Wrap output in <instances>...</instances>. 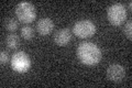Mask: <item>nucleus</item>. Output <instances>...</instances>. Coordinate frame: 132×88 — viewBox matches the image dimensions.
Here are the masks:
<instances>
[{
    "label": "nucleus",
    "mask_w": 132,
    "mask_h": 88,
    "mask_svg": "<svg viewBox=\"0 0 132 88\" xmlns=\"http://www.w3.org/2000/svg\"><path fill=\"white\" fill-rule=\"evenodd\" d=\"M77 56L82 64L87 66H95L101 61L102 52L97 44L92 42H84L78 45Z\"/></svg>",
    "instance_id": "nucleus-1"
},
{
    "label": "nucleus",
    "mask_w": 132,
    "mask_h": 88,
    "mask_svg": "<svg viewBox=\"0 0 132 88\" xmlns=\"http://www.w3.org/2000/svg\"><path fill=\"white\" fill-rule=\"evenodd\" d=\"M15 15L22 23H31L36 18V10L35 7L31 2L22 1L19 2L15 7Z\"/></svg>",
    "instance_id": "nucleus-2"
},
{
    "label": "nucleus",
    "mask_w": 132,
    "mask_h": 88,
    "mask_svg": "<svg viewBox=\"0 0 132 88\" xmlns=\"http://www.w3.org/2000/svg\"><path fill=\"white\" fill-rule=\"evenodd\" d=\"M107 18L110 24L114 27H120L127 19V10L125 6L121 3H114L110 6L107 11Z\"/></svg>",
    "instance_id": "nucleus-3"
},
{
    "label": "nucleus",
    "mask_w": 132,
    "mask_h": 88,
    "mask_svg": "<svg viewBox=\"0 0 132 88\" xmlns=\"http://www.w3.org/2000/svg\"><path fill=\"white\" fill-rule=\"evenodd\" d=\"M11 68L19 74L27 73L31 68V58L22 51L14 53L11 57Z\"/></svg>",
    "instance_id": "nucleus-4"
},
{
    "label": "nucleus",
    "mask_w": 132,
    "mask_h": 88,
    "mask_svg": "<svg viewBox=\"0 0 132 88\" xmlns=\"http://www.w3.org/2000/svg\"><path fill=\"white\" fill-rule=\"evenodd\" d=\"M73 32L79 39H89L96 33V26L90 20H80L74 24Z\"/></svg>",
    "instance_id": "nucleus-5"
},
{
    "label": "nucleus",
    "mask_w": 132,
    "mask_h": 88,
    "mask_svg": "<svg viewBox=\"0 0 132 88\" xmlns=\"http://www.w3.org/2000/svg\"><path fill=\"white\" fill-rule=\"evenodd\" d=\"M126 76V70L122 65L119 64H111L107 68V77L109 81L113 83H120Z\"/></svg>",
    "instance_id": "nucleus-6"
},
{
    "label": "nucleus",
    "mask_w": 132,
    "mask_h": 88,
    "mask_svg": "<svg viewBox=\"0 0 132 88\" xmlns=\"http://www.w3.org/2000/svg\"><path fill=\"white\" fill-rule=\"evenodd\" d=\"M54 29V23L50 18H42L36 23V31L40 33V35H48L53 32Z\"/></svg>",
    "instance_id": "nucleus-7"
},
{
    "label": "nucleus",
    "mask_w": 132,
    "mask_h": 88,
    "mask_svg": "<svg viewBox=\"0 0 132 88\" xmlns=\"http://www.w3.org/2000/svg\"><path fill=\"white\" fill-rule=\"evenodd\" d=\"M72 41V32L68 29H62L54 35V42L59 46H66Z\"/></svg>",
    "instance_id": "nucleus-8"
},
{
    "label": "nucleus",
    "mask_w": 132,
    "mask_h": 88,
    "mask_svg": "<svg viewBox=\"0 0 132 88\" xmlns=\"http://www.w3.org/2000/svg\"><path fill=\"white\" fill-rule=\"evenodd\" d=\"M6 44H7V46L9 47L10 50H15L16 47L19 46V44H20L19 36L16 34H14V33H11V34H9L7 36Z\"/></svg>",
    "instance_id": "nucleus-9"
},
{
    "label": "nucleus",
    "mask_w": 132,
    "mask_h": 88,
    "mask_svg": "<svg viewBox=\"0 0 132 88\" xmlns=\"http://www.w3.org/2000/svg\"><path fill=\"white\" fill-rule=\"evenodd\" d=\"M21 35L24 40H32L34 37V30L31 27H23L21 29Z\"/></svg>",
    "instance_id": "nucleus-10"
},
{
    "label": "nucleus",
    "mask_w": 132,
    "mask_h": 88,
    "mask_svg": "<svg viewBox=\"0 0 132 88\" xmlns=\"http://www.w3.org/2000/svg\"><path fill=\"white\" fill-rule=\"evenodd\" d=\"M5 27L9 32H14V31L18 30L19 24L14 19H8L5 23Z\"/></svg>",
    "instance_id": "nucleus-11"
},
{
    "label": "nucleus",
    "mask_w": 132,
    "mask_h": 88,
    "mask_svg": "<svg viewBox=\"0 0 132 88\" xmlns=\"http://www.w3.org/2000/svg\"><path fill=\"white\" fill-rule=\"evenodd\" d=\"M123 32H125V35L128 37V40H132V22L131 21H128L127 24L123 28Z\"/></svg>",
    "instance_id": "nucleus-12"
},
{
    "label": "nucleus",
    "mask_w": 132,
    "mask_h": 88,
    "mask_svg": "<svg viewBox=\"0 0 132 88\" xmlns=\"http://www.w3.org/2000/svg\"><path fill=\"white\" fill-rule=\"evenodd\" d=\"M8 62H9L8 53L5 51H1V53H0V63H1V65H6Z\"/></svg>",
    "instance_id": "nucleus-13"
},
{
    "label": "nucleus",
    "mask_w": 132,
    "mask_h": 88,
    "mask_svg": "<svg viewBox=\"0 0 132 88\" xmlns=\"http://www.w3.org/2000/svg\"><path fill=\"white\" fill-rule=\"evenodd\" d=\"M131 7H132V3H131V1H130V2H129V10H130V11L132 10V9H131Z\"/></svg>",
    "instance_id": "nucleus-14"
}]
</instances>
